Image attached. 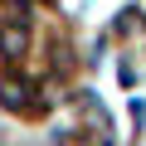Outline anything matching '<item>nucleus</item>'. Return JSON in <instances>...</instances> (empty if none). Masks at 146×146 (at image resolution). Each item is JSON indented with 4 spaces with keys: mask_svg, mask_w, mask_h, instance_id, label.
I'll use <instances>...</instances> for the list:
<instances>
[{
    "mask_svg": "<svg viewBox=\"0 0 146 146\" xmlns=\"http://www.w3.org/2000/svg\"><path fill=\"white\" fill-rule=\"evenodd\" d=\"M0 49L5 54H25V25H5L0 29Z\"/></svg>",
    "mask_w": 146,
    "mask_h": 146,
    "instance_id": "nucleus-2",
    "label": "nucleus"
},
{
    "mask_svg": "<svg viewBox=\"0 0 146 146\" xmlns=\"http://www.w3.org/2000/svg\"><path fill=\"white\" fill-rule=\"evenodd\" d=\"M0 102H5L10 112H44V98H34V83H15V78H5Z\"/></svg>",
    "mask_w": 146,
    "mask_h": 146,
    "instance_id": "nucleus-1",
    "label": "nucleus"
}]
</instances>
